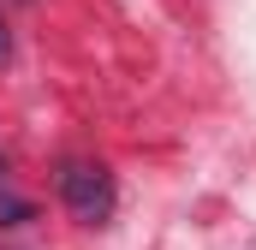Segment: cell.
Returning <instances> with one entry per match:
<instances>
[{
	"label": "cell",
	"mask_w": 256,
	"mask_h": 250,
	"mask_svg": "<svg viewBox=\"0 0 256 250\" xmlns=\"http://www.w3.org/2000/svg\"><path fill=\"white\" fill-rule=\"evenodd\" d=\"M60 202H66V214H72V220L102 226V220L114 214V202H120L114 173H108L102 161H66V167H60Z\"/></svg>",
	"instance_id": "obj_1"
},
{
	"label": "cell",
	"mask_w": 256,
	"mask_h": 250,
	"mask_svg": "<svg viewBox=\"0 0 256 250\" xmlns=\"http://www.w3.org/2000/svg\"><path fill=\"white\" fill-rule=\"evenodd\" d=\"M0 54H6V30H0Z\"/></svg>",
	"instance_id": "obj_2"
}]
</instances>
